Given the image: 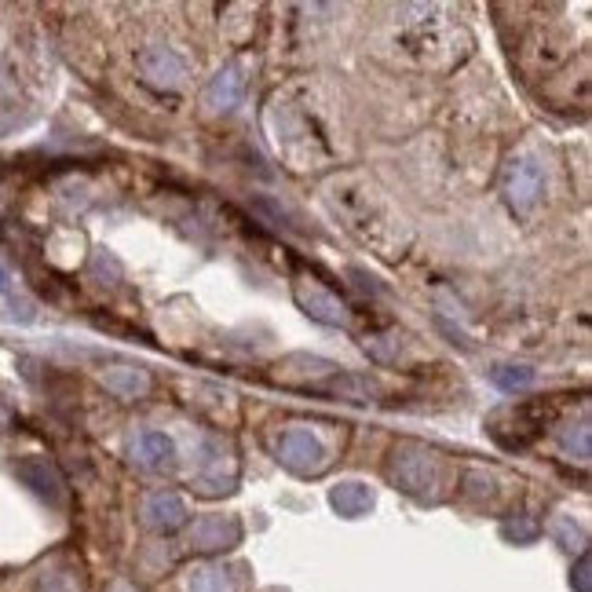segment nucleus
<instances>
[{"label":"nucleus","mask_w":592,"mask_h":592,"mask_svg":"<svg viewBox=\"0 0 592 592\" xmlns=\"http://www.w3.org/2000/svg\"><path fill=\"white\" fill-rule=\"evenodd\" d=\"M326 201L333 205V212H337L340 220H344V227H348L351 234L359 231V238L366 245H373V249H381V256H388V260H395V256H402V249L406 245L399 242V227L392 223V216H384L381 212V201L373 198V191H351L348 180H333L326 187Z\"/></svg>","instance_id":"1"},{"label":"nucleus","mask_w":592,"mask_h":592,"mask_svg":"<svg viewBox=\"0 0 592 592\" xmlns=\"http://www.w3.org/2000/svg\"><path fill=\"white\" fill-rule=\"evenodd\" d=\"M271 125H275V147L282 158L293 161V169H311V161L329 158V143L322 132L311 128V114L293 103H275L271 110Z\"/></svg>","instance_id":"2"},{"label":"nucleus","mask_w":592,"mask_h":592,"mask_svg":"<svg viewBox=\"0 0 592 592\" xmlns=\"http://www.w3.org/2000/svg\"><path fill=\"white\" fill-rule=\"evenodd\" d=\"M392 483L399 490L413 497H435L439 487H443V476H446V461L443 454H435L428 446L421 443H402L395 446L392 454Z\"/></svg>","instance_id":"3"},{"label":"nucleus","mask_w":592,"mask_h":592,"mask_svg":"<svg viewBox=\"0 0 592 592\" xmlns=\"http://www.w3.org/2000/svg\"><path fill=\"white\" fill-rule=\"evenodd\" d=\"M275 457L286 472L304 476V479L322 476V472L329 468L326 446H322V439H318L315 432H307V428H286V432L278 435Z\"/></svg>","instance_id":"4"},{"label":"nucleus","mask_w":592,"mask_h":592,"mask_svg":"<svg viewBox=\"0 0 592 592\" xmlns=\"http://www.w3.org/2000/svg\"><path fill=\"white\" fill-rule=\"evenodd\" d=\"M293 296H296V304L304 307L315 322H326V326H348L351 322L348 304H344L337 293H329L322 282H315V278H300L293 286Z\"/></svg>","instance_id":"5"},{"label":"nucleus","mask_w":592,"mask_h":592,"mask_svg":"<svg viewBox=\"0 0 592 592\" xmlns=\"http://www.w3.org/2000/svg\"><path fill=\"white\" fill-rule=\"evenodd\" d=\"M545 191V172L534 158H516L505 169V201L516 212H527Z\"/></svg>","instance_id":"6"},{"label":"nucleus","mask_w":592,"mask_h":592,"mask_svg":"<svg viewBox=\"0 0 592 592\" xmlns=\"http://www.w3.org/2000/svg\"><path fill=\"white\" fill-rule=\"evenodd\" d=\"M15 476L41 497V501H48L52 508H63L66 483H63V476H59V468H55L48 457H22L19 465H15Z\"/></svg>","instance_id":"7"},{"label":"nucleus","mask_w":592,"mask_h":592,"mask_svg":"<svg viewBox=\"0 0 592 592\" xmlns=\"http://www.w3.org/2000/svg\"><path fill=\"white\" fill-rule=\"evenodd\" d=\"M139 74L154 88H180L187 81V63L165 44H147L139 52Z\"/></svg>","instance_id":"8"},{"label":"nucleus","mask_w":592,"mask_h":592,"mask_svg":"<svg viewBox=\"0 0 592 592\" xmlns=\"http://www.w3.org/2000/svg\"><path fill=\"white\" fill-rule=\"evenodd\" d=\"M187 501L180 494H172V490H154L147 494L143 501V523H147L154 534H176V530L187 523Z\"/></svg>","instance_id":"9"},{"label":"nucleus","mask_w":592,"mask_h":592,"mask_svg":"<svg viewBox=\"0 0 592 592\" xmlns=\"http://www.w3.org/2000/svg\"><path fill=\"white\" fill-rule=\"evenodd\" d=\"M242 541V523L234 516H205L191 530L194 552H227Z\"/></svg>","instance_id":"10"},{"label":"nucleus","mask_w":592,"mask_h":592,"mask_svg":"<svg viewBox=\"0 0 592 592\" xmlns=\"http://www.w3.org/2000/svg\"><path fill=\"white\" fill-rule=\"evenodd\" d=\"M242 92H245V77H242V70L231 63V66H223L220 74L205 85L201 103H205L209 114H231L234 106L242 103Z\"/></svg>","instance_id":"11"},{"label":"nucleus","mask_w":592,"mask_h":592,"mask_svg":"<svg viewBox=\"0 0 592 592\" xmlns=\"http://www.w3.org/2000/svg\"><path fill=\"white\" fill-rule=\"evenodd\" d=\"M172 457H176V446L165 432H139L132 439V461L150 472H161V468L172 465Z\"/></svg>","instance_id":"12"},{"label":"nucleus","mask_w":592,"mask_h":592,"mask_svg":"<svg viewBox=\"0 0 592 592\" xmlns=\"http://www.w3.org/2000/svg\"><path fill=\"white\" fill-rule=\"evenodd\" d=\"M103 388L114 392L117 399H143V395H150L154 381L143 366H114V370L103 373Z\"/></svg>","instance_id":"13"},{"label":"nucleus","mask_w":592,"mask_h":592,"mask_svg":"<svg viewBox=\"0 0 592 592\" xmlns=\"http://www.w3.org/2000/svg\"><path fill=\"white\" fill-rule=\"evenodd\" d=\"M201 468L194 472V487L201 494H223V490L234 487V476H223V454L216 443H205L201 446Z\"/></svg>","instance_id":"14"},{"label":"nucleus","mask_w":592,"mask_h":592,"mask_svg":"<svg viewBox=\"0 0 592 592\" xmlns=\"http://www.w3.org/2000/svg\"><path fill=\"white\" fill-rule=\"evenodd\" d=\"M238 571L231 567H220V563H209V567H194L187 574V592H238Z\"/></svg>","instance_id":"15"},{"label":"nucleus","mask_w":592,"mask_h":592,"mask_svg":"<svg viewBox=\"0 0 592 592\" xmlns=\"http://www.w3.org/2000/svg\"><path fill=\"white\" fill-rule=\"evenodd\" d=\"M329 505L337 508L344 519H359L366 516L373 508V490L366 487V483H340V487H333V494H329Z\"/></svg>","instance_id":"16"},{"label":"nucleus","mask_w":592,"mask_h":592,"mask_svg":"<svg viewBox=\"0 0 592 592\" xmlns=\"http://www.w3.org/2000/svg\"><path fill=\"white\" fill-rule=\"evenodd\" d=\"M37 589L41 592H85V582H81V571L63 567V563H52V567L37 578Z\"/></svg>","instance_id":"17"},{"label":"nucleus","mask_w":592,"mask_h":592,"mask_svg":"<svg viewBox=\"0 0 592 592\" xmlns=\"http://www.w3.org/2000/svg\"><path fill=\"white\" fill-rule=\"evenodd\" d=\"M560 446H563V454L578 457V461H589V457H592V443H589V417H582V421L571 424V428H563Z\"/></svg>","instance_id":"18"},{"label":"nucleus","mask_w":592,"mask_h":592,"mask_svg":"<svg viewBox=\"0 0 592 592\" xmlns=\"http://www.w3.org/2000/svg\"><path fill=\"white\" fill-rule=\"evenodd\" d=\"M490 377H494L501 392H523V388L534 384V370H527V366H497Z\"/></svg>","instance_id":"19"},{"label":"nucleus","mask_w":592,"mask_h":592,"mask_svg":"<svg viewBox=\"0 0 592 592\" xmlns=\"http://www.w3.org/2000/svg\"><path fill=\"white\" fill-rule=\"evenodd\" d=\"M505 538L516 541V545H523V541H534L538 538V523L530 516H512L505 523Z\"/></svg>","instance_id":"20"},{"label":"nucleus","mask_w":592,"mask_h":592,"mask_svg":"<svg viewBox=\"0 0 592 592\" xmlns=\"http://www.w3.org/2000/svg\"><path fill=\"white\" fill-rule=\"evenodd\" d=\"M552 530H556V538L563 541V549H582V541H585V538H582V530L574 527V523H571L567 516L556 519V523H552Z\"/></svg>","instance_id":"21"},{"label":"nucleus","mask_w":592,"mask_h":592,"mask_svg":"<svg viewBox=\"0 0 592 592\" xmlns=\"http://www.w3.org/2000/svg\"><path fill=\"white\" fill-rule=\"evenodd\" d=\"M589 552H582V560H578V571H574V585H578V592H589Z\"/></svg>","instance_id":"22"},{"label":"nucleus","mask_w":592,"mask_h":592,"mask_svg":"<svg viewBox=\"0 0 592 592\" xmlns=\"http://www.w3.org/2000/svg\"><path fill=\"white\" fill-rule=\"evenodd\" d=\"M0 293H8V275L0 271Z\"/></svg>","instance_id":"23"}]
</instances>
